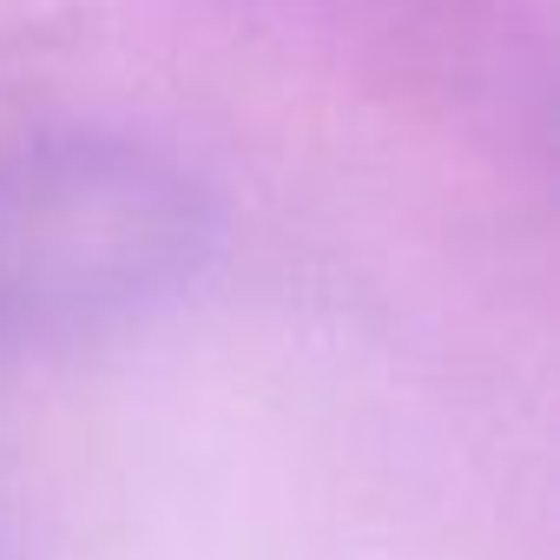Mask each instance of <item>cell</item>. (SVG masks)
Here are the masks:
<instances>
[{"label":"cell","instance_id":"cell-1","mask_svg":"<svg viewBox=\"0 0 560 560\" xmlns=\"http://www.w3.org/2000/svg\"><path fill=\"white\" fill-rule=\"evenodd\" d=\"M205 205L165 159L34 132L0 145V337L119 317L198 270Z\"/></svg>","mask_w":560,"mask_h":560}]
</instances>
